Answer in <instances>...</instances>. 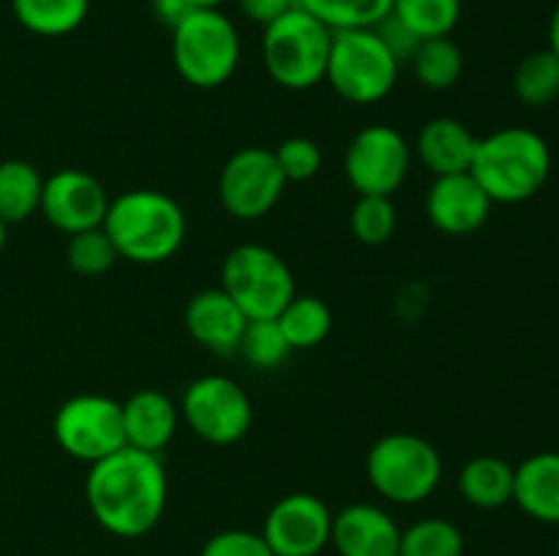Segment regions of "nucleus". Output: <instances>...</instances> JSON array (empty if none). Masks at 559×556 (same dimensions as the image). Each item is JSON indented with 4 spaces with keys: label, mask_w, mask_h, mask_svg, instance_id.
Returning <instances> with one entry per match:
<instances>
[{
    "label": "nucleus",
    "mask_w": 559,
    "mask_h": 556,
    "mask_svg": "<svg viewBox=\"0 0 559 556\" xmlns=\"http://www.w3.org/2000/svg\"><path fill=\"white\" fill-rule=\"evenodd\" d=\"M262 63L267 76L284 90H311L325 82L331 27L295 5L262 27Z\"/></svg>",
    "instance_id": "4"
},
{
    "label": "nucleus",
    "mask_w": 559,
    "mask_h": 556,
    "mask_svg": "<svg viewBox=\"0 0 559 556\" xmlns=\"http://www.w3.org/2000/svg\"><path fill=\"white\" fill-rule=\"evenodd\" d=\"M298 5L331 31H358L385 20L393 0H298Z\"/></svg>",
    "instance_id": "28"
},
{
    "label": "nucleus",
    "mask_w": 559,
    "mask_h": 556,
    "mask_svg": "<svg viewBox=\"0 0 559 556\" xmlns=\"http://www.w3.org/2000/svg\"><path fill=\"white\" fill-rule=\"evenodd\" d=\"M513 501L533 521L559 527V452H535L513 467Z\"/></svg>",
    "instance_id": "20"
},
{
    "label": "nucleus",
    "mask_w": 559,
    "mask_h": 556,
    "mask_svg": "<svg viewBox=\"0 0 559 556\" xmlns=\"http://www.w3.org/2000/svg\"><path fill=\"white\" fill-rule=\"evenodd\" d=\"M238 354L257 371H273L293 354L276 319H249L240 336Z\"/></svg>",
    "instance_id": "30"
},
{
    "label": "nucleus",
    "mask_w": 559,
    "mask_h": 556,
    "mask_svg": "<svg viewBox=\"0 0 559 556\" xmlns=\"http://www.w3.org/2000/svg\"><path fill=\"white\" fill-rule=\"evenodd\" d=\"M459 494L478 510H500L513 501V467L497 456L469 458L459 472Z\"/></svg>",
    "instance_id": "21"
},
{
    "label": "nucleus",
    "mask_w": 559,
    "mask_h": 556,
    "mask_svg": "<svg viewBox=\"0 0 559 556\" xmlns=\"http://www.w3.org/2000/svg\"><path fill=\"white\" fill-rule=\"evenodd\" d=\"M178 409L180 420L202 442L216 447L240 442L254 423L249 392L233 376L224 374H205L191 379L180 396Z\"/></svg>",
    "instance_id": "9"
},
{
    "label": "nucleus",
    "mask_w": 559,
    "mask_h": 556,
    "mask_svg": "<svg viewBox=\"0 0 559 556\" xmlns=\"http://www.w3.org/2000/svg\"><path fill=\"white\" fill-rule=\"evenodd\" d=\"M513 93L524 107H549L559 98V58L551 49L530 52L513 71Z\"/></svg>",
    "instance_id": "26"
},
{
    "label": "nucleus",
    "mask_w": 559,
    "mask_h": 556,
    "mask_svg": "<svg viewBox=\"0 0 559 556\" xmlns=\"http://www.w3.org/2000/svg\"><path fill=\"white\" fill-rule=\"evenodd\" d=\"M235 5H238V11L246 20L265 27L282 14H287L289 9H295L298 0H235Z\"/></svg>",
    "instance_id": "36"
},
{
    "label": "nucleus",
    "mask_w": 559,
    "mask_h": 556,
    "mask_svg": "<svg viewBox=\"0 0 559 556\" xmlns=\"http://www.w3.org/2000/svg\"><path fill=\"white\" fill-rule=\"evenodd\" d=\"M104 232L120 259L134 265H162L173 259L186 240V213L158 189H131L109 200Z\"/></svg>",
    "instance_id": "2"
},
{
    "label": "nucleus",
    "mask_w": 559,
    "mask_h": 556,
    "mask_svg": "<svg viewBox=\"0 0 559 556\" xmlns=\"http://www.w3.org/2000/svg\"><path fill=\"white\" fill-rule=\"evenodd\" d=\"M366 478L391 505H420L442 483V456L409 431L385 434L366 452Z\"/></svg>",
    "instance_id": "5"
},
{
    "label": "nucleus",
    "mask_w": 559,
    "mask_h": 556,
    "mask_svg": "<svg viewBox=\"0 0 559 556\" xmlns=\"http://www.w3.org/2000/svg\"><path fill=\"white\" fill-rule=\"evenodd\" d=\"M333 512L320 496L295 491L267 510L262 537L273 556H320L331 545Z\"/></svg>",
    "instance_id": "13"
},
{
    "label": "nucleus",
    "mask_w": 559,
    "mask_h": 556,
    "mask_svg": "<svg viewBox=\"0 0 559 556\" xmlns=\"http://www.w3.org/2000/svg\"><path fill=\"white\" fill-rule=\"evenodd\" d=\"M118 251H115L112 240L104 232V227L85 229V232L69 234V245H66V262L76 276L96 278L104 276L118 262Z\"/></svg>",
    "instance_id": "32"
},
{
    "label": "nucleus",
    "mask_w": 559,
    "mask_h": 556,
    "mask_svg": "<svg viewBox=\"0 0 559 556\" xmlns=\"http://www.w3.org/2000/svg\"><path fill=\"white\" fill-rule=\"evenodd\" d=\"M273 156L287 183H306L322 169V147L311 136H287Z\"/></svg>",
    "instance_id": "33"
},
{
    "label": "nucleus",
    "mask_w": 559,
    "mask_h": 556,
    "mask_svg": "<svg viewBox=\"0 0 559 556\" xmlns=\"http://www.w3.org/2000/svg\"><path fill=\"white\" fill-rule=\"evenodd\" d=\"M399 556H464V534L448 518H420L402 529Z\"/></svg>",
    "instance_id": "27"
},
{
    "label": "nucleus",
    "mask_w": 559,
    "mask_h": 556,
    "mask_svg": "<svg viewBox=\"0 0 559 556\" xmlns=\"http://www.w3.org/2000/svg\"><path fill=\"white\" fill-rule=\"evenodd\" d=\"M374 31H377V36L382 38V44H385V47L391 49L393 58L399 60V65L409 63V60H413V55L418 52L420 41H424V38L415 36V33L409 31V27L404 25L402 20H396V16H393V14H388L385 20L377 22Z\"/></svg>",
    "instance_id": "35"
},
{
    "label": "nucleus",
    "mask_w": 559,
    "mask_h": 556,
    "mask_svg": "<svg viewBox=\"0 0 559 556\" xmlns=\"http://www.w3.org/2000/svg\"><path fill=\"white\" fill-rule=\"evenodd\" d=\"M44 178L31 161L5 158L0 161V221L22 223L41 207Z\"/></svg>",
    "instance_id": "22"
},
{
    "label": "nucleus",
    "mask_w": 559,
    "mask_h": 556,
    "mask_svg": "<svg viewBox=\"0 0 559 556\" xmlns=\"http://www.w3.org/2000/svg\"><path fill=\"white\" fill-rule=\"evenodd\" d=\"M222 289L249 319H276L298 294L287 262L262 243H240L224 256Z\"/></svg>",
    "instance_id": "8"
},
{
    "label": "nucleus",
    "mask_w": 559,
    "mask_h": 556,
    "mask_svg": "<svg viewBox=\"0 0 559 556\" xmlns=\"http://www.w3.org/2000/svg\"><path fill=\"white\" fill-rule=\"evenodd\" d=\"M478 136L456 118H431L420 125L415 156L435 178L469 172Z\"/></svg>",
    "instance_id": "19"
},
{
    "label": "nucleus",
    "mask_w": 559,
    "mask_h": 556,
    "mask_svg": "<svg viewBox=\"0 0 559 556\" xmlns=\"http://www.w3.org/2000/svg\"><path fill=\"white\" fill-rule=\"evenodd\" d=\"M399 71L402 65L382 44L374 27L333 31L325 82L344 101L358 107L382 101L396 87Z\"/></svg>",
    "instance_id": "7"
},
{
    "label": "nucleus",
    "mask_w": 559,
    "mask_h": 556,
    "mask_svg": "<svg viewBox=\"0 0 559 556\" xmlns=\"http://www.w3.org/2000/svg\"><path fill=\"white\" fill-rule=\"evenodd\" d=\"M16 22L33 36L60 38L82 27L91 0H11Z\"/></svg>",
    "instance_id": "23"
},
{
    "label": "nucleus",
    "mask_w": 559,
    "mask_h": 556,
    "mask_svg": "<svg viewBox=\"0 0 559 556\" xmlns=\"http://www.w3.org/2000/svg\"><path fill=\"white\" fill-rule=\"evenodd\" d=\"M391 14L418 38H440L456 31L462 0H393Z\"/></svg>",
    "instance_id": "29"
},
{
    "label": "nucleus",
    "mask_w": 559,
    "mask_h": 556,
    "mask_svg": "<svg viewBox=\"0 0 559 556\" xmlns=\"http://www.w3.org/2000/svg\"><path fill=\"white\" fill-rule=\"evenodd\" d=\"M549 49L559 58V3H557L555 14H551V22H549Z\"/></svg>",
    "instance_id": "38"
},
{
    "label": "nucleus",
    "mask_w": 559,
    "mask_h": 556,
    "mask_svg": "<svg viewBox=\"0 0 559 556\" xmlns=\"http://www.w3.org/2000/svg\"><path fill=\"white\" fill-rule=\"evenodd\" d=\"M413 74L426 90H451L464 71L462 47L451 36L424 38L418 52L409 60Z\"/></svg>",
    "instance_id": "25"
},
{
    "label": "nucleus",
    "mask_w": 559,
    "mask_h": 556,
    "mask_svg": "<svg viewBox=\"0 0 559 556\" xmlns=\"http://www.w3.org/2000/svg\"><path fill=\"white\" fill-rule=\"evenodd\" d=\"M109 210V194L96 174L66 167L44 178L41 213L58 232L76 234L102 227Z\"/></svg>",
    "instance_id": "14"
},
{
    "label": "nucleus",
    "mask_w": 559,
    "mask_h": 556,
    "mask_svg": "<svg viewBox=\"0 0 559 556\" xmlns=\"http://www.w3.org/2000/svg\"><path fill=\"white\" fill-rule=\"evenodd\" d=\"M200 556H273V551L260 532L222 529L205 540Z\"/></svg>",
    "instance_id": "34"
},
{
    "label": "nucleus",
    "mask_w": 559,
    "mask_h": 556,
    "mask_svg": "<svg viewBox=\"0 0 559 556\" xmlns=\"http://www.w3.org/2000/svg\"><path fill=\"white\" fill-rule=\"evenodd\" d=\"M399 227V213L393 196L364 194L355 200L349 213V229L364 245H382L393 238Z\"/></svg>",
    "instance_id": "31"
},
{
    "label": "nucleus",
    "mask_w": 559,
    "mask_h": 556,
    "mask_svg": "<svg viewBox=\"0 0 559 556\" xmlns=\"http://www.w3.org/2000/svg\"><path fill=\"white\" fill-rule=\"evenodd\" d=\"M151 9L153 16H156L167 31H175V27L194 11V5H191L189 0H151Z\"/></svg>",
    "instance_id": "37"
},
{
    "label": "nucleus",
    "mask_w": 559,
    "mask_h": 556,
    "mask_svg": "<svg viewBox=\"0 0 559 556\" xmlns=\"http://www.w3.org/2000/svg\"><path fill=\"white\" fill-rule=\"evenodd\" d=\"M173 33V63L186 85L213 90L240 63V33L218 9H194Z\"/></svg>",
    "instance_id": "6"
},
{
    "label": "nucleus",
    "mask_w": 559,
    "mask_h": 556,
    "mask_svg": "<svg viewBox=\"0 0 559 556\" xmlns=\"http://www.w3.org/2000/svg\"><path fill=\"white\" fill-rule=\"evenodd\" d=\"M469 174L495 205H519L538 194L551 174L546 140L522 125H506L480 136Z\"/></svg>",
    "instance_id": "3"
},
{
    "label": "nucleus",
    "mask_w": 559,
    "mask_h": 556,
    "mask_svg": "<svg viewBox=\"0 0 559 556\" xmlns=\"http://www.w3.org/2000/svg\"><path fill=\"white\" fill-rule=\"evenodd\" d=\"M5 232H9V227H5V223L0 221V254H3V249H5V238H9V234H5Z\"/></svg>",
    "instance_id": "40"
},
{
    "label": "nucleus",
    "mask_w": 559,
    "mask_h": 556,
    "mask_svg": "<svg viewBox=\"0 0 559 556\" xmlns=\"http://www.w3.org/2000/svg\"><path fill=\"white\" fill-rule=\"evenodd\" d=\"M278 327H282L284 338H287L289 349H314L331 336L333 314L328 309L325 300L314 298V294H295L282 314L276 316Z\"/></svg>",
    "instance_id": "24"
},
{
    "label": "nucleus",
    "mask_w": 559,
    "mask_h": 556,
    "mask_svg": "<svg viewBox=\"0 0 559 556\" xmlns=\"http://www.w3.org/2000/svg\"><path fill=\"white\" fill-rule=\"evenodd\" d=\"M183 325L202 349L227 358V354H238V343L249 325V316L235 305V300L222 287H216L202 289L186 303Z\"/></svg>",
    "instance_id": "17"
},
{
    "label": "nucleus",
    "mask_w": 559,
    "mask_h": 556,
    "mask_svg": "<svg viewBox=\"0 0 559 556\" xmlns=\"http://www.w3.org/2000/svg\"><path fill=\"white\" fill-rule=\"evenodd\" d=\"M194 9H218L222 3H227V0H189Z\"/></svg>",
    "instance_id": "39"
},
{
    "label": "nucleus",
    "mask_w": 559,
    "mask_h": 556,
    "mask_svg": "<svg viewBox=\"0 0 559 556\" xmlns=\"http://www.w3.org/2000/svg\"><path fill=\"white\" fill-rule=\"evenodd\" d=\"M424 207L426 218L437 232L451 234V238H467L489 221L495 202L486 196L473 174L459 172L431 180Z\"/></svg>",
    "instance_id": "15"
},
{
    "label": "nucleus",
    "mask_w": 559,
    "mask_h": 556,
    "mask_svg": "<svg viewBox=\"0 0 559 556\" xmlns=\"http://www.w3.org/2000/svg\"><path fill=\"white\" fill-rule=\"evenodd\" d=\"M557 556H559V548H557Z\"/></svg>",
    "instance_id": "41"
},
{
    "label": "nucleus",
    "mask_w": 559,
    "mask_h": 556,
    "mask_svg": "<svg viewBox=\"0 0 559 556\" xmlns=\"http://www.w3.org/2000/svg\"><path fill=\"white\" fill-rule=\"evenodd\" d=\"M402 527L371 501H353L333 512L331 545L338 556H399Z\"/></svg>",
    "instance_id": "16"
},
{
    "label": "nucleus",
    "mask_w": 559,
    "mask_h": 556,
    "mask_svg": "<svg viewBox=\"0 0 559 556\" xmlns=\"http://www.w3.org/2000/svg\"><path fill=\"white\" fill-rule=\"evenodd\" d=\"M169 499V480L162 456L120 447L91 463L85 501L93 521L115 537L134 540L153 532Z\"/></svg>",
    "instance_id": "1"
},
{
    "label": "nucleus",
    "mask_w": 559,
    "mask_h": 556,
    "mask_svg": "<svg viewBox=\"0 0 559 556\" xmlns=\"http://www.w3.org/2000/svg\"><path fill=\"white\" fill-rule=\"evenodd\" d=\"M120 412H123L126 447L162 456V450H167L169 442L178 434V403L156 387H142V390L131 392L120 403Z\"/></svg>",
    "instance_id": "18"
},
{
    "label": "nucleus",
    "mask_w": 559,
    "mask_h": 556,
    "mask_svg": "<svg viewBox=\"0 0 559 556\" xmlns=\"http://www.w3.org/2000/svg\"><path fill=\"white\" fill-rule=\"evenodd\" d=\"M287 180L276 156L267 147H240L218 174V202L238 221H257L267 216L282 200Z\"/></svg>",
    "instance_id": "12"
},
{
    "label": "nucleus",
    "mask_w": 559,
    "mask_h": 556,
    "mask_svg": "<svg viewBox=\"0 0 559 556\" xmlns=\"http://www.w3.org/2000/svg\"><path fill=\"white\" fill-rule=\"evenodd\" d=\"M52 436L66 456L87 467L112 456L126 447L120 401L102 392H82L69 398L55 412Z\"/></svg>",
    "instance_id": "10"
},
{
    "label": "nucleus",
    "mask_w": 559,
    "mask_h": 556,
    "mask_svg": "<svg viewBox=\"0 0 559 556\" xmlns=\"http://www.w3.org/2000/svg\"><path fill=\"white\" fill-rule=\"evenodd\" d=\"M413 147L407 136L388 123L360 129L344 153V174L355 194L393 196L409 174Z\"/></svg>",
    "instance_id": "11"
}]
</instances>
